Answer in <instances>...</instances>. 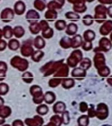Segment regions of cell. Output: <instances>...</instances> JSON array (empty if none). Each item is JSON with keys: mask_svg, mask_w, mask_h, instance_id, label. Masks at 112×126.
Here are the masks:
<instances>
[{"mask_svg": "<svg viewBox=\"0 0 112 126\" xmlns=\"http://www.w3.org/2000/svg\"><path fill=\"white\" fill-rule=\"evenodd\" d=\"M13 11L16 15L21 16L25 13L26 11V5L25 3L22 0H18L14 3Z\"/></svg>", "mask_w": 112, "mask_h": 126, "instance_id": "cell-6", "label": "cell"}, {"mask_svg": "<svg viewBox=\"0 0 112 126\" xmlns=\"http://www.w3.org/2000/svg\"><path fill=\"white\" fill-rule=\"evenodd\" d=\"M58 17V13L56 11L52 9H48L45 13V20L47 21H55Z\"/></svg>", "mask_w": 112, "mask_h": 126, "instance_id": "cell-12", "label": "cell"}, {"mask_svg": "<svg viewBox=\"0 0 112 126\" xmlns=\"http://www.w3.org/2000/svg\"><path fill=\"white\" fill-rule=\"evenodd\" d=\"M66 33L68 35H72L77 31V26L74 23H70L68 25L66 26Z\"/></svg>", "mask_w": 112, "mask_h": 126, "instance_id": "cell-25", "label": "cell"}, {"mask_svg": "<svg viewBox=\"0 0 112 126\" xmlns=\"http://www.w3.org/2000/svg\"><path fill=\"white\" fill-rule=\"evenodd\" d=\"M26 19L29 24L35 22H38L40 18V15L37 11L35 9H29L26 12Z\"/></svg>", "mask_w": 112, "mask_h": 126, "instance_id": "cell-7", "label": "cell"}, {"mask_svg": "<svg viewBox=\"0 0 112 126\" xmlns=\"http://www.w3.org/2000/svg\"><path fill=\"white\" fill-rule=\"evenodd\" d=\"M53 110L56 114H62L66 110V105L64 102L58 101L53 105Z\"/></svg>", "mask_w": 112, "mask_h": 126, "instance_id": "cell-16", "label": "cell"}, {"mask_svg": "<svg viewBox=\"0 0 112 126\" xmlns=\"http://www.w3.org/2000/svg\"><path fill=\"white\" fill-rule=\"evenodd\" d=\"M9 91V85L7 83L0 81V96H4Z\"/></svg>", "mask_w": 112, "mask_h": 126, "instance_id": "cell-21", "label": "cell"}, {"mask_svg": "<svg viewBox=\"0 0 112 126\" xmlns=\"http://www.w3.org/2000/svg\"><path fill=\"white\" fill-rule=\"evenodd\" d=\"M56 126L55 124H53V122H49L47 124H46L45 126Z\"/></svg>", "mask_w": 112, "mask_h": 126, "instance_id": "cell-40", "label": "cell"}, {"mask_svg": "<svg viewBox=\"0 0 112 126\" xmlns=\"http://www.w3.org/2000/svg\"><path fill=\"white\" fill-rule=\"evenodd\" d=\"M49 108L46 104H39L36 108V112H37V115L39 116H45L46 114H48L49 112Z\"/></svg>", "mask_w": 112, "mask_h": 126, "instance_id": "cell-18", "label": "cell"}, {"mask_svg": "<svg viewBox=\"0 0 112 126\" xmlns=\"http://www.w3.org/2000/svg\"><path fill=\"white\" fill-rule=\"evenodd\" d=\"M100 3L104 4H111L112 3V0H98Z\"/></svg>", "mask_w": 112, "mask_h": 126, "instance_id": "cell-35", "label": "cell"}, {"mask_svg": "<svg viewBox=\"0 0 112 126\" xmlns=\"http://www.w3.org/2000/svg\"><path fill=\"white\" fill-rule=\"evenodd\" d=\"M2 35L3 37L5 39L9 40L13 37V28H12L11 26L7 25L5 26L1 29Z\"/></svg>", "mask_w": 112, "mask_h": 126, "instance_id": "cell-9", "label": "cell"}, {"mask_svg": "<svg viewBox=\"0 0 112 126\" xmlns=\"http://www.w3.org/2000/svg\"><path fill=\"white\" fill-rule=\"evenodd\" d=\"M39 26H40V28H41V32H43L44 30H45L46 29H47L48 28H49V23H48V21H47L46 20H41L39 22Z\"/></svg>", "mask_w": 112, "mask_h": 126, "instance_id": "cell-29", "label": "cell"}, {"mask_svg": "<svg viewBox=\"0 0 112 126\" xmlns=\"http://www.w3.org/2000/svg\"><path fill=\"white\" fill-rule=\"evenodd\" d=\"M22 79L23 80L24 82L26 83H31L33 80V76L32 73L28 71H25L24 72L22 75Z\"/></svg>", "mask_w": 112, "mask_h": 126, "instance_id": "cell-20", "label": "cell"}, {"mask_svg": "<svg viewBox=\"0 0 112 126\" xmlns=\"http://www.w3.org/2000/svg\"><path fill=\"white\" fill-rule=\"evenodd\" d=\"M30 42L31 41H26L22 43V45H20V53L24 58L31 57V55L34 51L32 47V43H31Z\"/></svg>", "mask_w": 112, "mask_h": 126, "instance_id": "cell-4", "label": "cell"}, {"mask_svg": "<svg viewBox=\"0 0 112 126\" xmlns=\"http://www.w3.org/2000/svg\"><path fill=\"white\" fill-rule=\"evenodd\" d=\"M17 1H18V0H17Z\"/></svg>", "mask_w": 112, "mask_h": 126, "instance_id": "cell-45", "label": "cell"}, {"mask_svg": "<svg viewBox=\"0 0 112 126\" xmlns=\"http://www.w3.org/2000/svg\"><path fill=\"white\" fill-rule=\"evenodd\" d=\"M10 63L14 68L23 72L26 71L29 66V63L27 59L22 58L19 56H14L13 57L10 61Z\"/></svg>", "mask_w": 112, "mask_h": 126, "instance_id": "cell-2", "label": "cell"}, {"mask_svg": "<svg viewBox=\"0 0 112 126\" xmlns=\"http://www.w3.org/2000/svg\"><path fill=\"white\" fill-rule=\"evenodd\" d=\"M15 13L13 9L10 7H6L2 10L0 13V19L2 22L8 23L14 19Z\"/></svg>", "mask_w": 112, "mask_h": 126, "instance_id": "cell-3", "label": "cell"}, {"mask_svg": "<svg viewBox=\"0 0 112 126\" xmlns=\"http://www.w3.org/2000/svg\"><path fill=\"white\" fill-rule=\"evenodd\" d=\"M107 12H108V15H110V17L112 18V6H110L108 9H107Z\"/></svg>", "mask_w": 112, "mask_h": 126, "instance_id": "cell-36", "label": "cell"}, {"mask_svg": "<svg viewBox=\"0 0 112 126\" xmlns=\"http://www.w3.org/2000/svg\"><path fill=\"white\" fill-rule=\"evenodd\" d=\"M62 122L65 125L69 124L70 122V116H69V112L67 111H64V112L62 113Z\"/></svg>", "mask_w": 112, "mask_h": 126, "instance_id": "cell-28", "label": "cell"}, {"mask_svg": "<svg viewBox=\"0 0 112 126\" xmlns=\"http://www.w3.org/2000/svg\"><path fill=\"white\" fill-rule=\"evenodd\" d=\"M55 26L57 30L62 31L66 27V22L64 20H58L55 22Z\"/></svg>", "mask_w": 112, "mask_h": 126, "instance_id": "cell-23", "label": "cell"}, {"mask_svg": "<svg viewBox=\"0 0 112 126\" xmlns=\"http://www.w3.org/2000/svg\"><path fill=\"white\" fill-rule=\"evenodd\" d=\"M65 16L67 19L71 20H77L80 18V16L78 14L71 11L67 12L65 14Z\"/></svg>", "mask_w": 112, "mask_h": 126, "instance_id": "cell-26", "label": "cell"}, {"mask_svg": "<svg viewBox=\"0 0 112 126\" xmlns=\"http://www.w3.org/2000/svg\"><path fill=\"white\" fill-rule=\"evenodd\" d=\"M12 114V110L11 107L7 105H3L0 107V117L6 119L9 118Z\"/></svg>", "mask_w": 112, "mask_h": 126, "instance_id": "cell-14", "label": "cell"}, {"mask_svg": "<svg viewBox=\"0 0 112 126\" xmlns=\"http://www.w3.org/2000/svg\"><path fill=\"white\" fill-rule=\"evenodd\" d=\"M5 104V100L4 98L1 96H0V107Z\"/></svg>", "mask_w": 112, "mask_h": 126, "instance_id": "cell-38", "label": "cell"}, {"mask_svg": "<svg viewBox=\"0 0 112 126\" xmlns=\"http://www.w3.org/2000/svg\"><path fill=\"white\" fill-rule=\"evenodd\" d=\"M56 2H57L58 3H59L60 5L62 7L64 5V3H65V0H54Z\"/></svg>", "mask_w": 112, "mask_h": 126, "instance_id": "cell-37", "label": "cell"}, {"mask_svg": "<svg viewBox=\"0 0 112 126\" xmlns=\"http://www.w3.org/2000/svg\"><path fill=\"white\" fill-rule=\"evenodd\" d=\"M5 123V119L0 117V126H1L2 125H3Z\"/></svg>", "mask_w": 112, "mask_h": 126, "instance_id": "cell-39", "label": "cell"}, {"mask_svg": "<svg viewBox=\"0 0 112 126\" xmlns=\"http://www.w3.org/2000/svg\"><path fill=\"white\" fill-rule=\"evenodd\" d=\"M2 37H3V35H2V30L0 29V39H1Z\"/></svg>", "mask_w": 112, "mask_h": 126, "instance_id": "cell-41", "label": "cell"}, {"mask_svg": "<svg viewBox=\"0 0 112 126\" xmlns=\"http://www.w3.org/2000/svg\"><path fill=\"white\" fill-rule=\"evenodd\" d=\"M56 100V95L55 93L49 91L44 93V102L46 104H52Z\"/></svg>", "mask_w": 112, "mask_h": 126, "instance_id": "cell-11", "label": "cell"}, {"mask_svg": "<svg viewBox=\"0 0 112 126\" xmlns=\"http://www.w3.org/2000/svg\"><path fill=\"white\" fill-rule=\"evenodd\" d=\"M86 1L88 2H92V1H93L94 0H86Z\"/></svg>", "mask_w": 112, "mask_h": 126, "instance_id": "cell-43", "label": "cell"}, {"mask_svg": "<svg viewBox=\"0 0 112 126\" xmlns=\"http://www.w3.org/2000/svg\"><path fill=\"white\" fill-rule=\"evenodd\" d=\"M7 64L5 62L1 61H0V73H5L7 71Z\"/></svg>", "mask_w": 112, "mask_h": 126, "instance_id": "cell-31", "label": "cell"}, {"mask_svg": "<svg viewBox=\"0 0 112 126\" xmlns=\"http://www.w3.org/2000/svg\"><path fill=\"white\" fill-rule=\"evenodd\" d=\"M45 56V53L42 50H36L34 51L31 55V60L35 63H39L43 59V57Z\"/></svg>", "mask_w": 112, "mask_h": 126, "instance_id": "cell-15", "label": "cell"}, {"mask_svg": "<svg viewBox=\"0 0 112 126\" xmlns=\"http://www.w3.org/2000/svg\"><path fill=\"white\" fill-rule=\"evenodd\" d=\"M1 126H11L9 124H3V125H2Z\"/></svg>", "mask_w": 112, "mask_h": 126, "instance_id": "cell-42", "label": "cell"}, {"mask_svg": "<svg viewBox=\"0 0 112 126\" xmlns=\"http://www.w3.org/2000/svg\"><path fill=\"white\" fill-rule=\"evenodd\" d=\"M24 124L27 126H43L44 124V120L42 116L36 115L31 118H26L24 120Z\"/></svg>", "mask_w": 112, "mask_h": 126, "instance_id": "cell-5", "label": "cell"}, {"mask_svg": "<svg viewBox=\"0 0 112 126\" xmlns=\"http://www.w3.org/2000/svg\"><path fill=\"white\" fill-rule=\"evenodd\" d=\"M25 30L22 26H16L13 28V36L16 39L21 38L25 35Z\"/></svg>", "mask_w": 112, "mask_h": 126, "instance_id": "cell-17", "label": "cell"}, {"mask_svg": "<svg viewBox=\"0 0 112 126\" xmlns=\"http://www.w3.org/2000/svg\"><path fill=\"white\" fill-rule=\"evenodd\" d=\"M33 45L37 50H42L46 45L45 39L41 35H37L33 39Z\"/></svg>", "mask_w": 112, "mask_h": 126, "instance_id": "cell-8", "label": "cell"}, {"mask_svg": "<svg viewBox=\"0 0 112 126\" xmlns=\"http://www.w3.org/2000/svg\"><path fill=\"white\" fill-rule=\"evenodd\" d=\"M62 7L60 4L58 3L57 2H56L55 1H54V0L49 1V3L47 4V8L48 9H52L56 11V10L61 9Z\"/></svg>", "mask_w": 112, "mask_h": 126, "instance_id": "cell-24", "label": "cell"}, {"mask_svg": "<svg viewBox=\"0 0 112 126\" xmlns=\"http://www.w3.org/2000/svg\"><path fill=\"white\" fill-rule=\"evenodd\" d=\"M0 1H1V0H0Z\"/></svg>", "mask_w": 112, "mask_h": 126, "instance_id": "cell-44", "label": "cell"}, {"mask_svg": "<svg viewBox=\"0 0 112 126\" xmlns=\"http://www.w3.org/2000/svg\"><path fill=\"white\" fill-rule=\"evenodd\" d=\"M42 34L41 36L44 38V39H51V37H53L54 35V31L52 28L49 27L47 29H46L44 31L41 32Z\"/></svg>", "mask_w": 112, "mask_h": 126, "instance_id": "cell-22", "label": "cell"}, {"mask_svg": "<svg viewBox=\"0 0 112 126\" xmlns=\"http://www.w3.org/2000/svg\"><path fill=\"white\" fill-rule=\"evenodd\" d=\"M50 122H53V124H55L56 126H60L61 124H62L61 117H60L58 114H55L52 116L50 119Z\"/></svg>", "mask_w": 112, "mask_h": 126, "instance_id": "cell-27", "label": "cell"}, {"mask_svg": "<svg viewBox=\"0 0 112 126\" xmlns=\"http://www.w3.org/2000/svg\"><path fill=\"white\" fill-rule=\"evenodd\" d=\"M59 79H58L57 78H53V79H51L49 81V85L51 87H56L58 85V81Z\"/></svg>", "mask_w": 112, "mask_h": 126, "instance_id": "cell-33", "label": "cell"}, {"mask_svg": "<svg viewBox=\"0 0 112 126\" xmlns=\"http://www.w3.org/2000/svg\"><path fill=\"white\" fill-rule=\"evenodd\" d=\"M11 126H24V123L21 120L16 119L13 122Z\"/></svg>", "mask_w": 112, "mask_h": 126, "instance_id": "cell-34", "label": "cell"}, {"mask_svg": "<svg viewBox=\"0 0 112 126\" xmlns=\"http://www.w3.org/2000/svg\"><path fill=\"white\" fill-rule=\"evenodd\" d=\"M46 0H34L33 7L37 11H43L47 8Z\"/></svg>", "mask_w": 112, "mask_h": 126, "instance_id": "cell-13", "label": "cell"}, {"mask_svg": "<svg viewBox=\"0 0 112 126\" xmlns=\"http://www.w3.org/2000/svg\"><path fill=\"white\" fill-rule=\"evenodd\" d=\"M29 93L32 96L34 104L39 105L44 101V94L41 87L38 85H32L29 88Z\"/></svg>", "mask_w": 112, "mask_h": 126, "instance_id": "cell-1", "label": "cell"}, {"mask_svg": "<svg viewBox=\"0 0 112 126\" xmlns=\"http://www.w3.org/2000/svg\"><path fill=\"white\" fill-rule=\"evenodd\" d=\"M29 30L30 33L33 34V35L38 34L41 32V28H40L39 22H35L29 24Z\"/></svg>", "mask_w": 112, "mask_h": 126, "instance_id": "cell-19", "label": "cell"}, {"mask_svg": "<svg viewBox=\"0 0 112 126\" xmlns=\"http://www.w3.org/2000/svg\"><path fill=\"white\" fill-rule=\"evenodd\" d=\"M7 47L11 51H17L20 47V43L16 38H11L8 41Z\"/></svg>", "mask_w": 112, "mask_h": 126, "instance_id": "cell-10", "label": "cell"}, {"mask_svg": "<svg viewBox=\"0 0 112 126\" xmlns=\"http://www.w3.org/2000/svg\"><path fill=\"white\" fill-rule=\"evenodd\" d=\"M83 21L84 24H91L93 22V18H92V16L90 15H85L83 18Z\"/></svg>", "mask_w": 112, "mask_h": 126, "instance_id": "cell-30", "label": "cell"}, {"mask_svg": "<svg viewBox=\"0 0 112 126\" xmlns=\"http://www.w3.org/2000/svg\"><path fill=\"white\" fill-rule=\"evenodd\" d=\"M7 47V42L5 39H0V52L5 50Z\"/></svg>", "mask_w": 112, "mask_h": 126, "instance_id": "cell-32", "label": "cell"}]
</instances>
